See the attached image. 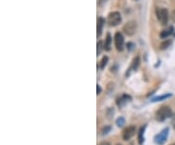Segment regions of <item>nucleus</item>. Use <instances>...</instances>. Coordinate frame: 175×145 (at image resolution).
<instances>
[{"label": "nucleus", "instance_id": "1", "mask_svg": "<svg viewBox=\"0 0 175 145\" xmlns=\"http://www.w3.org/2000/svg\"><path fill=\"white\" fill-rule=\"evenodd\" d=\"M171 115H172L171 109L168 106H163L158 110L157 115H156V119L159 122H164L166 119H168L169 117H171Z\"/></svg>", "mask_w": 175, "mask_h": 145}, {"label": "nucleus", "instance_id": "2", "mask_svg": "<svg viewBox=\"0 0 175 145\" xmlns=\"http://www.w3.org/2000/svg\"><path fill=\"white\" fill-rule=\"evenodd\" d=\"M122 22V16L119 12H112L108 16V23L111 26H116Z\"/></svg>", "mask_w": 175, "mask_h": 145}, {"label": "nucleus", "instance_id": "3", "mask_svg": "<svg viewBox=\"0 0 175 145\" xmlns=\"http://www.w3.org/2000/svg\"><path fill=\"white\" fill-rule=\"evenodd\" d=\"M158 19L161 24H166L168 22V12L164 8H159L156 11Z\"/></svg>", "mask_w": 175, "mask_h": 145}, {"label": "nucleus", "instance_id": "4", "mask_svg": "<svg viewBox=\"0 0 175 145\" xmlns=\"http://www.w3.org/2000/svg\"><path fill=\"white\" fill-rule=\"evenodd\" d=\"M168 133H169V129L168 128H165L164 130H163L159 134H157L156 136H155V142L160 144V145L164 144L167 139Z\"/></svg>", "mask_w": 175, "mask_h": 145}, {"label": "nucleus", "instance_id": "5", "mask_svg": "<svg viewBox=\"0 0 175 145\" xmlns=\"http://www.w3.org/2000/svg\"><path fill=\"white\" fill-rule=\"evenodd\" d=\"M115 45L118 51L122 52L124 50V46H125V41H124V37L121 32H117L115 34Z\"/></svg>", "mask_w": 175, "mask_h": 145}, {"label": "nucleus", "instance_id": "6", "mask_svg": "<svg viewBox=\"0 0 175 145\" xmlns=\"http://www.w3.org/2000/svg\"><path fill=\"white\" fill-rule=\"evenodd\" d=\"M136 30V23L134 22H130L127 23L125 26H124V31L127 35H132L135 33Z\"/></svg>", "mask_w": 175, "mask_h": 145}, {"label": "nucleus", "instance_id": "7", "mask_svg": "<svg viewBox=\"0 0 175 145\" xmlns=\"http://www.w3.org/2000/svg\"><path fill=\"white\" fill-rule=\"evenodd\" d=\"M134 133H135V127L134 126H130L129 128H126L123 133L124 140H130V138L134 135Z\"/></svg>", "mask_w": 175, "mask_h": 145}, {"label": "nucleus", "instance_id": "8", "mask_svg": "<svg viewBox=\"0 0 175 145\" xmlns=\"http://www.w3.org/2000/svg\"><path fill=\"white\" fill-rule=\"evenodd\" d=\"M131 100V97L130 96L127 95H124L123 96H121L119 100H117V104L119 105L120 107H123L125 104H126L127 102H129V100Z\"/></svg>", "mask_w": 175, "mask_h": 145}, {"label": "nucleus", "instance_id": "9", "mask_svg": "<svg viewBox=\"0 0 175 145\" xmlns=\"http://www.w3.org/2000/svg\"><path fill=\"white\" fill-rule=\"evenodd\" d=\"M104 26V19L98 18L97 19V37H99L102 33V29Z\"/></svg>", "mask_w": 175, "mask_h": 145}, {"label": "nucleus", "instance_id": "10", "mask_svg": "<svg viewBox=\"0 0 175 145\" xmlns=\"http://www.w3.org/2000/svg\"><path fill=\"white\" fill-rule=\"evenodd\" d=\"M111 44H112V38H111V34L107 33L106 35V40L104 43V49L106 51H109L111 49Z\"/></svg>", "mask_w": 175, "mask_h": 145}, {"label": "nucleus", "instance_id": "11", "mask_svg": "<svg viewBox=\"0 0 175 145\" xmlns=\"http://www.w3.org/2000/svg\"><path fill=\"white\" fill-rule=\"evenodd\" d=\"M172 31H173V28H168V29H164V30H163V31L160 32V38L165 39V38H167L168 36H169L172 33Z\"/></svg>", "mask_w": 175, "mask_h": 145}, {"label": "nucleus", "instance_id": "12", "mask_svg": "<svg viewBox=\"0 0 175 145\" xmlns=\"http://www.w3.org/2000/svg\"><path fill=\"white\" fill-rule=\"evenodd\" d=\"M145 129H146V125L143 126L142 128L140 129L139 130V134H138V141H139V144H142L144 142V131H145Z\"/></svg>", "mask_w": 175, "mask_h": 145}, {"label": "nucleus", "instance_id": "13", "mask_svg": "<svg viewBox=\"0 0 175 145\" xmlns=\"http://www.w3.org/2000/svg\"><path fill=\"white\" fill-rule=\"evenodd\" d=\"M139 62H140V60H139V58L136 57L135 58H133V61H132V64H131V68L133 70H136L139 66Z\"/></svg>", "mask_w": 175, "mask_h": 145}, {"label": "nucleus", "instance_id": "14", "mask_svg": "<svg viewBox=\"0 0 175 145\" xmlns=\"http://www.w3.org/2000/svg\"><path fill=\"white\" fill-rule=\"evenodd\" d=\"M171 96V94H167V95H164V96H157L153 98V101H159V100H165V98H168Z\"/></svg>", "mask_w": 175, "mask_h": 145}, {"label": "nucleus", "instance_id": "15", "mask_svg": "<svg viewBox=\"0 0 175 145\" xmlns=\"http://www.w3.org/2000/svg\"><path fill=\"white\" fill-rule=\"evenodd\" d=\"M125 118H123V117H119L118 119H117V121H116V124H117V126L118 127H120V128H122L124 125H125Z\"/></svg>", "mask_w": 175, "mask_h": 145}, {"label": "nucleus", "instance_id": "16", "mask_svg": "<svg viewBox=\"0 0 175 145\" xmlns=\"http://www.w3.org/2000/svg\"><path fill=\"white\" fill-rule=\"evenodd\" d=\"M170 44H171V41H170V40H166V41H164V43H161L160 49H161V50H164V49H166V48L169 47Z\"/></svg>", "mask_w": 175, "mask_h": 145}, {"label": "nucleus", "instance_id": "17", "mask_svg": "<svg viewBox=\"0 0 175 145\" xmlns=\"http://www.w3.org/2000/svg\"><path fill=\"white\" fill-rule=\"evenodd\" d=\"M107 62H108V58H107V57H103V58L101 60V62H100V68H104L106 63H107Z\"/></svg>", "mask_w": 175, "mask_h": 145}, {"label": "nucleus", "instance_id": "18", "mask_svg": "<svg viewBox=\"0 0 175 145\" xmlns=\"http://www.w3.org/2000/svg\"><path fill=\"white\" fill-rule=\"evenodd\" d=\"M101 49H103V43L101 41H98L97 42V56L100 55V51H101Z\"/></svg>", "mask_w": 175, "mask_h": 145}, {"label": "nucleus", "instance_id": "19", "mask_svg": "<svg viewBox=\"0 0 175 145\" xmlns=\"http://www.w3.org/2000/svg\"><path fill=\"white\" fill-rule=\"evenodd\" d=\"M111 130V127H106L102 130V134H108V131Z\"/></svg>", "mask_w": 175, "mask_h": 145}, {"label": "nucleus", "instance_id": "20", "mask_svg": "<svg viewBox=\"0 0 175 145\" xmlns=\"http://www.w3.org/2000/svg\"><path fill=\"white\" fill-rule=\"evenodd\" d=\"M96 89H97V95H99V94H100V92H101V88L99 87V85L96 86Z\"/></svg>", "mask_w": 175, "mask_h": 145}, {"label": "nucleus", "instance_id": "21", "mask_svg": "<svg viewBox=\"0 0 175 145\" xmlns=\"http://www.w3.org/2000/svg\"><path fill=\"white\" fill-rule=\"evenodd\" d=\"M98 145H110V143H108V142H101V143L98 144Z\"/></svg>", "mask_w": 175, "mask_h": 145}, {"label": "nucleus", "instance_id": "22", "mask_svg": "<svg viewBox=\"0 0 175 145\" xmlns=\"http://www.w3.org/2000/svg\"><path fill=\"white\" fill-rule=\"evenodd\" d=\"M172 123H173V128L175 129V116L173 117V122Z\"/></svg>", "mask_w": 175, "mask_h": 145}, {"label": "nucleus", "instance_id": "23", "mask_svg": "<svg viewBox=\"0 0 175 145\" xmlns=\"http://www.w3.org/2000/svg\"><path fill=\"white\" fill-rule=\"evenodd\" d=\"M171 145H175V143H174V144H171Z\"/></svg>", "mask_w": 175, "mask_h": 145}]
</instances>
